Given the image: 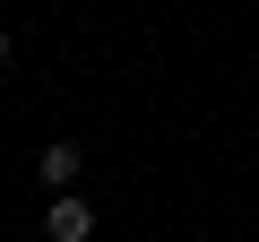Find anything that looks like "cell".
<instances>
[{
	"label": "cell",
	"mask_w": 259,
	"mask_h": 242,
	"mask_svg": "<svg viewBox=\"0 0 259 242\" xmlns=\"http://www.w3.org/2000/svg\"><path fill=\"white\" fill-rule=\"evenodd\" d=\"M44 242H95V199H87V190H52Z\"/></svg>",
	"instance_id": "6da1fadb"
},
{
	"label": "cell",
	"mask_w": 259,
	"mask_h": 242,
	"mask_svg": "<svg viewBox=\"0 0 259 242\" xmlns=\"http://www.w3.org/2000/svg\"><path fill=\"white\" fill-rule=\"evenodd\" d=\"M78 173H87V147H78V139H52V147L35 156V182H44V190H78Z\"/></svg>",
	"instance_id": "7a4b0ae2"
},
{
	"label": "cell",
	"mask_w": 259,
	"mask_h": 242,
	"mask_svg": "<svg viewBox=\"0 0 259 242\" xmlns=\"http://www.w3.org/2000/svg\"><path fill=\"white\" fill-rule=\"evenodd\" d=\"M9 61H18V35H9V26H0V69H9Z\"/></svg>",
	"instance_id": "3957f363"
}]
</instances>
